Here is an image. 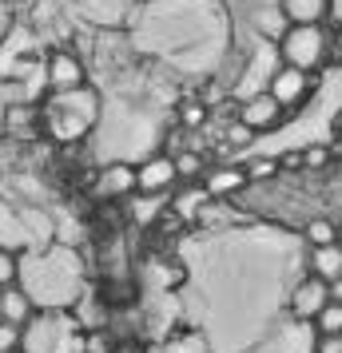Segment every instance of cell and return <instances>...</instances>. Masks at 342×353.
<instances>
[{
    "mask_svg": "<svg viewBox=\"0 0 342 353\" xmlns=\"http://www.w3.org/2000/svg\"><path fill=\"white\" fill-rule=\"evenodd\" d=\"M104 99L92 83H84L76 92H52L40 103V119H44V135L56 143H80L84 135H92L99 123Z\"/></svg>",
    "mask_w": 342,
    "mask_h": 353,
    "instance_id": "cell-2",
    "label": "cell"
},
{
    "mask_svg": "<svg viewBox=\"0 0 342 353\" xmlns=\"http://www.w3.org/2000/svg\"><path fill=\"white\" fill-rule=\"evenodd\" d=\"M303 234H307L310 246H330V242H339V223H330V219H310Z\"/></svg>",
    "mask_w": 342,
    "mask_h": 353,
    "instance_id": "cell-21",
    "label": "cell"
},
{
    "mask_svg": "<svg viewBox=\"0 0 342 353\" xmlns=\"http://www.w3.org/2000/svg\"><path fill=\"white\" fill-rule=\"evenodd\" d=\"M20 290L40 314H68L88 294V274L76 246L52 242L32 254H20Z\"/></svg>",
    "mask_w": 342,
    "mask_h": 353,
    "instance_id": "cell-1",
    "label": "cell"
},
{
    "mask_svg": "<svg viewBox=\"0 0 342 353\" xmlns=\"http://www.w3.org/2000/svg\"><path fill=\"white\" fill-rule=\"evenodd\" d=\"M163 353H211V345H207V337L199 334V330H191V334H180L167 341V350Z\"/></svg>",
    "mask_w": 342,
    "mask_h": 353,
    "instance_id": "cell-22",
    "label": "cell"
},
{
    "mask_svg": "<svg viewBox=\"0 0 342 353\" xmlns=\"http://www.w3.org/2000/svg\"><path fill=\"white\" fill-rule=\"evenodd\" d=\"M20 282V254L12 250H0V290L4 286H17Z\"/></svg>",
    "mask_w": 342,
    "mask_h": 353,
    "instance_id": "cell-26",
    "label": "cell"
},
{
    "mask_svg": "<svg viewBox=\"0 0 342 353\" xmlns=\"http://www.w3.org/2000/svg\"><path fill=\"white\" fill-rule=\"evenodd\" d=\"M278 175V159H251L247 163V179L251 183H267V179Z\"/></svg>",
    "mask_w": 342,
    "mask_h": 353,
    "instance_id": "cell-27",
    "label": "cell"
},
{
    "mask_svg": "<svg viewBox=\"0 0 342 353\" xmlns=\"http://www.w3.org/2000/svg\"><path fill=\"white\" fill-rule=\"evenodd\" d=\"M135 183H140V194H171V187L180 183V171H175V155H147L140 167H135Z\"/></svg>",
    "mask_w": 342,
    "mask_h": 353,
    "instance_id": "cell-11",
    "label": "cell"
},
{
    "mask_svg": "<svg viewBox=\"0 0 342 353\" xmlns=\"http://www.w3.org/2000/svg\"><path fill=\"white\" fill-rule=\"evenodd\" d=\"M310 353H342V334H319Z\"/></svg>",
    "mask_w": 342,
    "mask_h": 353,
    "instance_id": "cell-29",
    "label": "cell"
},
{
    "mask_svg": "<svg viewBox=\"0 0 342 353\" xmlns=\"http://www.w3.org/2000/svg\"><path fill=\"white\" fill-rule=\"evenodd\" d=\"M52 242H56V226H52L48 210L24 207L17 199L0 194V250L32 254L40 246H52Z\"/></svg>",
    "mask_w": 342,
    "mask_h": 353,
    "instance_id": "cell-3",
    "label": "cell"
},
{
    "mask_svg": "<svg viewBox=\"0 0 342 353\" xmlns=\"http://www.w3.org/2000/svg\"><path fill=\"white\" fill-rule=\"evenodd\" d=\"M68 314H72V321H76L80 330H96V334L108 325V318H112V314H108V305L99 302V298H92V294H84Z\"/></svg>",
    "mask_w": 342,
    "mask_h": 353,
    "instance_id": "cell-18",
    "label": "cell"
},
{
    "mask_svg": "<svg viewBox=\"0 0 342 353\" xmlns=\"http://www.w3.org/2000/svg\"><path fill=\"white\" fill-rule=\"evenodd\" d=\"M278 4L291 24H326L330 20V0H278Z\"/></svg>",
    "mask_w": 342,
    "mask_h": 353,
    "instance_id": "cell-15",
    "label": "cell"
},
{
    "mask_svg": "<svg viewBox=\"0 0 342 353\" xmlns=\"http://www.w3.org/2000/svg\"><path fill=\"white\" fill-rule=\"evenodd\" d=\"M251 183L247 179V167L239 163H219V167H207V175H203V194L207 199H231V194H239Z\"/></svg>",
    "mask_w": 342,
    "mask_h": 353,
    "instance_id": "cell-12",
    "label": "cell"
},
{
    "mask_svg": "<svg viewBox=\"0 0 342 353\" xmlns=\"http://www.w3.org/2000/svg\"><path fill=\"white\" fill-rule=\"evenodd\" d=\"M330 60L342 68V36H334V40H330Z\"/></svg>",
    "mask_w": 342,
    "mask_h": 353,
    "instance_id": "cell-32",
    "label": "cell"
},
{
    "mask_svg": "<svg viewBox=\"0 0 342 353\" xmlns=\"http://www.w3.org/2000/svg\"><path fill=\"white\" fill-rule=\"evenodd\" d=\"M339 246H342V223H339Z\"/></svg>",
    "mask_w": 342,
    "mask_h": 353,
    "instance_id": "cell-34",
    "label": "cell"
},
{
    "mask_svg": "<svg viewBox=\"0 0 342 353\" xmlns=\"http://www.w3.org/2000/svg\"><path fill=\"white\" fill-rule=\"evenodd\" d=\"M330 40L334 36L326 32V24H291L283 40L275 44L278 64H291L298 72H319L323 64H330Z\"/></svg>",
    "mask_w": 342,
    "mask_h": 353,
    "instance_id": "cell-4",
    "label": "cell"
},
{
    "mask_svg": "<svg viewBox=\"0 0 342 353\" xmlns=\"http://www.w3.org/2000/svg\"><path fill=\"white\" fill-rule=\"evenodd\" d=\"M163 199H167V194H140V191H135V194H131V219L147 226L155 214H160Z\"/></svg>",
    "mask_w": 342,
    "mask_h": 353,
    "instance_id": "cell-20",
    "label": "cell"
},
{
    "mask_svg": "<svg viewBox=\"0 0 342 353\" xmlns=\"http://www.w3.org/2000/svg\"><path fill=\"white\" fill-rule=\"evenodd\" d=\"M251 139H255V131H251V128H243V123L235 119V128L227 131V143H251Z\"/></svg>",
    "mask_w": 342,
    "mask_h": 353,
    "instance_id": "cell-30",
    "label": "cell"
},
{
    "mask_svg": "<svg viewBox=\"0 0 342 353\" xmlns=\"http://www.w3.org/2000/svg\"><path fill=\"white\" fill-rule=\"evenodd\" d=\"M20 353H84L80 325L64 314H36L24 325V350Z\"/></svg>",
    "mask_w": 342,
    "mask_h": 353,
    "instance_id": "cell-5",
    "label": "cell"
},
{
    "mask_svg": "<svg viewBox=\"0 0 342 353\" xmlns=\"http://www.w3.org/2000/svg\"><path fill=\"white\" fill-rule=\"evenodd\" d=\"M36 128H44V119H40V108H32V103H12L4 112V131L12 139H28Z\"/></svg>",
    "mask_w": 342,
    "mask_h": 353,
    "instance_id": "cell-16",
    "label": "cell"
},
{
    "mask_svg": "<svg viewBox=\"0 0 342 353\" xmlns=\"http://www.w3.org/2000/svg\"><path fill=\"white\" fill-rule=\"evenodd\" d=\"M330 302H342V274L330 282Z\"/></svg>",
    "mask_w": 342,
    "mask_h": 353,
    "instance_id": "cell-33",
    "label": "cell"
},
{
    "mask_svg": "<svg viewBox=\"0 0 342 353\" xmlns=\"http://www.w3.org/2000/svg\"><path fill=\"white\" fill-rule=\"evenodd\" d=\"M330 302V282H323L319 274H307L298 286L291 290V302H287V310H291V318L294 321H314L319 318V310Z\"/></svg>",
    "mask_w": 342,
    "mask_h": 353,
    "instance_id": "cell-10",
    "label": "cell"
},
{
    "mask_svg": "<svg viewBox=\"0 0 342 353\" xmlns=\"http://www.w3.org/2000/svg\"><path fill=\"white\" fill-rule=\"evenodd\" d=\"M310 325H314L319 334H342V302H326Z\"/></svg>",
    "mask_w": 342,
    "mask_h": 353,
    "instance_id": "cell-24",
    "label": "cell"
},
{
    "mask_svg": "<svg viewBox=\"0 0 342 353\" xmlns=\"http://www.w3.org/2000/svg\"><path fill=\"white\" fill-rule=\"evenodd\" d=\"M80 4V12L88 24H96V28H115V24H124L128 17V8L135 0H76Z\"/></svg>",
    "mask_w": 342,
    "mask_h": 353,
    "instance_id": "cell-13",
    "label": "cell"
},
{
    "mask_svg": "<svg viewBox=\"0 0 342 353\" xmlns=\"http://www.w3.org/2000/svg\"><path fill=\"white\" fill-rule=\"evenodd\" d=\"M20 350H24V330L0 318V353H20Z\"/></svg>",
    "mask_w": 342,
    "mask_h": 353,
    "instance_id": "cell-25",
    "label": "cell"
},
{
    "mask_svg": "<svg viewBox=\"0 0 342 353\" xmlns=\"http://www.w3.org/2000/svg\"><path fill=\"white\" fill-rule=\"evenodd\" d=\"M243 128H251L255 135H263V131H275L287 123V108L278 103L271 92H255V96L239 99V115H235Z\"/></svg>",
    "mask_w": 342,
    "mask_h": 353,
    "instance_id": "cell-8",
    "label": "cell"
},
{
    "mask_svg": "<svg viewBox=\"0 0 342 353\" xmlns=\"http://www.w3.org/2000/svg\"><path fill=\"white\" fill-rule=\"evenodd\" d=\"M135 191H140V183H135V163L115 159V163L99 167L96 175H92V194H96V199L124 203V199H131Z\"/></svg>",
    "mask_w": 342,
    "mask_h": 353,
    "instance_id": "cell-9",
    "label": "cell"
},
{
    "mask_svg": "<svg viewBox=\"0 0 342 353\" xmlns=\"http://www.w3.org/2000/svg\"><path fill=\"white\" fill-rule=\"evenodd\" d=\"M36 314H40V310H36L32 298L20 290V282H17V286H4V290H0V318H4V321H12V325H20V330H24Z\"/></svg>",
    "mask_w": 342,
    "mask_h": 353,
    "instance_id": "cell-14",
    "label": "cell"
},
{
    "mask_svg": "<svg viewBox=\"0 0 342 353\" xmlns=\"http://www.w3.org/2000/svg\"><path fill=\"white\" fill-rule=\"evenodd\" d=\"M44 83L48 92H76L88 83V68L72 48H52L44 60Z\"/></svg>",
    "mask_w": 342,
    "mask_h": 353,
    "instance_id": "cell-7",
    "label": "cell"
},
{
    "mask_svg": "<svg viewBox=\"0 0 342 353\" xmlns=\"http://www.w3.org/2000/svg\"><path fill=\"white\" fill-rule=\"evenodd\" d=\"M307 266H310V274H319L323 282H334L342 274V246L339 242H330V246H310Z\"/></svg>",
    "mask_w": 342,
    "mask_h": 353,
    "instance_id": "cell-17",
    "label": "cell"
},
{
    "mask_svg": "<svg viewBox=\"0 0 342 353\" xmlns=\"http://www.w3.org/2000/svg\"><path fill=\"white\" fill-rule=\"evenodd\" d=\"M267 92H271L287 112H294V108H303L307 96L314 92V76H310V72H298V68H291V64H278V68H271V76H267Z\"/></svg>",
    "mask_w": 342,
    "mask_h": 353,
    "instance_id": "cell-6",
    "label": "cell"
},
{
    "mask_svg": "<svg viewBox=\"0 0 342 353\" xmlns=\"http://www.w3.org/2000/svg\"><path fill=\"white\" fill-rule=\"evenodd\" d=\"M326 163H330V147H303V167L319 171V167H326Z\"/></svg>",
    "mask_w": 342,
    "mask_h": 353,
    "instance_id": "cell-28",
    "label": "cell"
},
{
    "mask_svg": "<svg viewBox=\"0 0 342 353\" xmlns=\"http://www.w3.org/2000/svg\"><path fill=\"white\" fill-rule=\"evenodd\" d=\"M175 171H180V183H203V175H207V159L199 155L196 147H183L180 155H175Z\"/></svg>",
    "mask_w": 342,
    "mask_h": 353,
    "instance_id": "cell-19",
    "label": "cell"
},
{
    "mask_svg": "<svg viewBox=\"0 0 342 353\" xmlns=\"http://www.w3.org/2000/svg\"><path fill=\"white\" fill-rule=\"evenodd\" d=\"M175 115H180V128H187V131H199L207 123V108L199 99H183L180 108H175Z\"/></svg>",
    "mask_w": 342,
    "mask_h": 353,
    "instance_id": "cell-23",
    "label": "cell"
},
{
    "mask_svg": "<svg viewBox=\"0 0 342 353\" xmlns=\"http://www.w3.org/2000/svg\"><path fill=\"white\" fill-rule=\"evenodd\" d=\"M283 167H287V171H298V167H303V151H291L287 159H278V171H283Z\"/></svg>",
    "mask_w": 342,
    "mask_h": 353,
    "instance_id": "cell-31",
    "label": "cell"
}]
</instances>
